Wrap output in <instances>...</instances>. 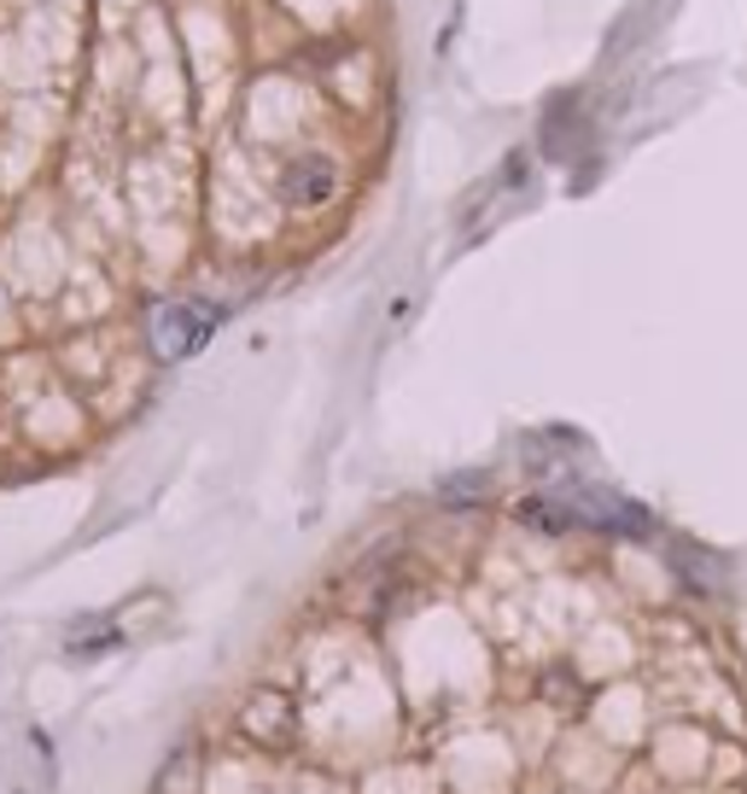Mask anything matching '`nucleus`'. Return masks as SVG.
<instances>
[{"label": "nucleus", "mask_w": 747, "mask_h": 794, "mask_svg": "<svg viewBox=\"0 0 747 794\" xmlns=\"http://www.w3.org/2000/svg\"><path fill=\"white\" fill-rule=\"evenodd\" d=\"M216 322H223L216 304H164V310H152V351L158 357H187V351L211 340Z\"/></svg>", "instance_id": "f257e3e1"}, {"label": "nucleus", "mask_w": 747, "mask_h": 794, "mask_svg": "<svg viewBox=\"0 0 747 794\" xmlns=\"http://www.w3.org/2000/svg\"><path fill=\"white\" fill-rule=\"evenodd\" d=\"M281 193H286V205H328L339 193V170L328 158H298L293 170H286Z\"/></svg>", "instance_id": "f03ea898"}, {"label": "nucleus", "mask_w": 747, "mask_h": 794, "mask_svg": "<svg viewBox=\"0 0 747 794\" xmlns=\"http://www.w3.org/2000/svg\"><path fill=\"white\" fill-rule=\"evenodd\" d=\"M240 724L251 736H263L269 748H286V736H293V707H286L281 696H258V701H246Z\"/></svg>", "instance_id": "7ed1b4c3"}]
</instances>
